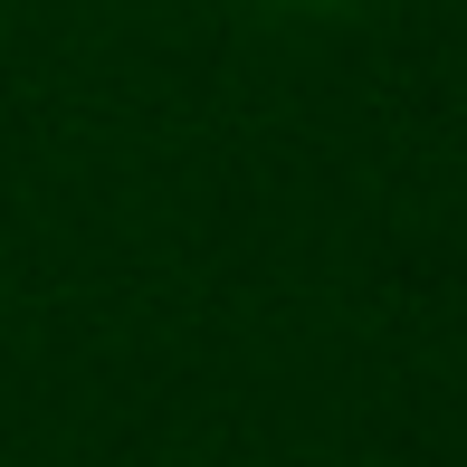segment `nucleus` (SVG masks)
<instances>
[{"label": "nucleus", "instance_id": "obj_1", "mask_svg": "<svg viewBox=\"0 0 467 467\" xmlns=\"http://www.w3.org/2000/svg\"><path fill=\"white\" fill-rule=\"evenodd\" d=\"M267 10H296V19H334V10H363V0H267Z\"/></svg>", "mask_w": 467, "mask_h": 467}]
</instances>
